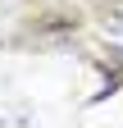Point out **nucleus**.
I'll list each match as a JSON object with an SVG mask.
<instances>
[{"label": "nucleus", "mask_w": 123, "mask_h": 128, "mask_svg": "<svg viewBox=\"0 0 123 128\" xmlns=\"http://www.w3.org/2000/svg\"><path fill=\"white\" fill-rule=\"evenodd\" d=\"M32 28H37V37H68V32H78V14L73 9H55V14H41Z\"/></svg>", "instance_id": "1"}, {"label": "nucleus", "mask_w": 123, "mask_h": 128, "mask_svg": "<svg viewBox=\"0 0 123 128\" xmlns=\"http://www.w3.org/2000/svg\"><path fill=\"white\" fill-rule=\"evenodd\" d=\"M100 73H105V82L91 92V105H100V101H110L114 92H123V69H119V64H105Z\"/></svg>", "instance_id": "2"}]
</instances>
